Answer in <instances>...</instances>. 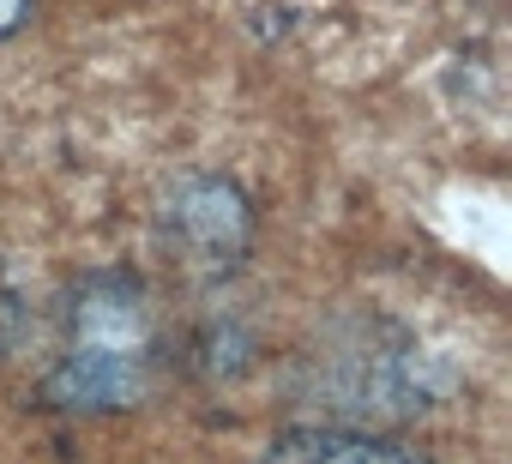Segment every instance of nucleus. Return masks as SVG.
<instances>
[{
    "instance_id": "obj_2",
    "label": "nucleus",
    "mask_w": 512,
    "mask_h": 464,
    "mask_svg": "<svg viewBox=\"0 0 512 464\" xmlns=\"http://www.w3.org/2000/svg\"><path fill=\"white\" fill-rule=\"evenodd\" d=\"M169 229L181 236V248H187L193 260L223 266V260H241V254H247V242H253V211H247V199H241L229 181H217V175H187V181L169 193Z\"/></svg>"
},
{
    "instance_id": "obj_3",
    "label": "nucleus",
    "mask_w": 512,
    "mask_h": 464,
    "mask_svg": "<svg viewBox=\"0 0 512 464\" xmlns=\"http://www.w3.org/2000/svg\"><path fill=\"white\" fill-rule=\"evenodd\" d=\"M266 464H422L410 446H392L380 434H350V428H296L272 440Z\"/></svg>"
},
{
    "instance_id": "obj_4",
    "label": "nucleus",
    "mask_w": 512,
    "mask_h": 464,
    "mask_svg": "<svg viewBox=\"0 0 512 464\" xmlns=\"http://www.w3.org/2000/svg\"><path fill=\"white\" fill-rule=\"evenodd\" d=\"M31 25V0H0V37H13Z\"/></svg>"
},
{
    "instance_id": "obj_1",
    "label": "nucleus",
    "mask_w": 512,
    "mask_h": 464,
    "mask_svg": "<svg viewBox=\"0 0 512 464\" xmlns=\"http://www.w3.org/2000/svg\"><path fill=\"white\" fill-rule=\"evenodd\" d=\"M151 308L127 272H97L73 302V344L43 380V404L55 410H127L151 386Z\"/></svg>"
}]
</instances>
